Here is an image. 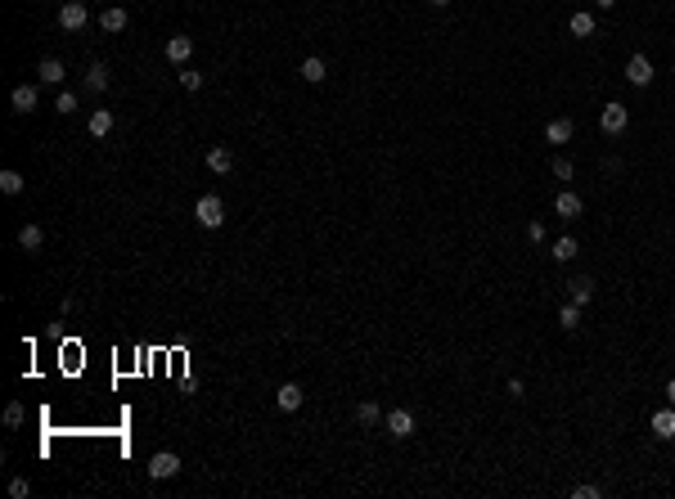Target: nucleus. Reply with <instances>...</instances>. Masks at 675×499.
<instances>
[{
  "label": "nucleus",
  "instance_id": "obj_1",
  "mask_svg": "<svg viewBox=\"0 0 675 499\" xmlns=\"http://www.w3.org/2000/svg\"><path fill=\"white\" fill-rule=\"evenodd\" d=\"M194 221H199L203 229H221L225 225V203H221L216 193H203V198L194 203Z\"/></svg>",
  "mask_w": 675,
  "mask_h": 499
},
{
  "label": "nucleus",
  "instance_id": "obj_2",
  "mask_svg": "<svg viewBox=\"0 0 675 499\" xmlns=\"http://www.w3.org/2000/svg\"><path fill=\"white\" fill-rule=\"evenodd\" d=\"M86 23H90V9H86L81 0H64V5H59V28L64 32H81Z\"/></svg>",
  "mask_w": 675,
  "mask_h": 499
},
{
  "label": "nucleus",
  "instance_id": "obj_3",
  "mask_svg": "<svg viewBox=\"0 0 675 499\" xmlns=\"http://www.w3.org/2000/svg\"><path fill=\"white\" fill-rule=\"evenodd\" d=\"M653 77H657V72H653V64H648V54H630V59H626V81H630V86L644 90V86H653Z\"/></svg>",
  "mask_w": 675,
  "mask_h": 499
},
{
  "label": "nucleus",
  "instance_id": "obj_4",
  "mask_svg": "<svg viewBox=\"0 0 675 499\" xmlns=\"http://www.w3.org/2000/svg\"><path fill=\"white\" fill-rule=\"evenodd\" d=\"M599 126H604V136H621V131L630 126V113H626V104H604V113H599Z\"/></svg>",
  "mask_w": 675,
  "mask_h": 499
},
{
  "label": "nucleus",
  "instance_id": "obj_5",
  "mask_svg": "<svg viewBox=\"0 0 675 499\" xmlns=\"http://www.w3.org/2000/svg\"><path fill=\"white\" fill-rule=\"evenodd\" d=\"M180 472V455H171V450H158V455L149 459V477L153 481H167V477H176Z\"/></svg>",
  "mask_w": 675,
  "mask_h": 499
},
{
  "label": "nucleus",
  "instance_id": "obj_6",
  "mask_svg": "<svg viewBox=\"0 0 675 499\" xmlns=\"http://www.w3.org/2000/svg\"><path fill=\"white\" fill-rule=\"evenodd\" d=\"M163 54H167V64H176V68H185V64H189V54H194V41H189V36H167V45H163Z\"/></svg>",
  "mask_w": 675,
  "mask_h": 499
},
{
  "label": "nucleus",
  "instance_id": "obj_7",
  "mask_svg": "<svg viewBox=\"0 0 675 499\" xmlns=\"http://www.w3.org/2000/svg\"><path fill=\"white\" fill-rule=\"evenodd\" d=\"M387 436H392V441L414 436V414H410V409H392V414H387Z\"/></svg>",
  "mask_w": 675,
  "mask_h": 499
},
{
  "label": "nucleus",
  "instance_id": "obj_8",
  "mask_svg": "<svg viewBox=\"0 0 675 499\" xmlns=\"http://www.w3.org/2000/svg\"><path fill=\"white\" fill-rule=\"evenodd\" d=\"M648 428H653V436H657V441H675V405L657 409L653 419H648Z\"/></svg>",
  "mask_w": 675,
  "mask_h": 499
},
{
  "label": "nucleus",
  "instance_id": "obj_9",
  "mask_svg": "<svg viewBox=\"0 0 675 499\" xmlns=\"http://www.w3.org/2000/svg\"><path fill=\"white\" fill-rule=\"evenodd\" d=\"M585 212V203H581V193H572V189H563L558 198H554V216H563V221H576V216Z\"/></svg>",
  "mask_w": 675,
  "mask_h": 499
},
{
  "label": "nucleus",
  "instance_id": "obj_10",
  "mask_svg": "<svg viewBox=\"0 0 675 499\" xmlns=\"http://www.w3.org/2000/svg\"><path fill=\"white\" fill-rule=\"evenodd\" d=\"M302 400H306V396H302V387H298V383H279L275 405L284 409V414H298V409H302Z\"/></svg>",
  "mask_w": 675,
  "mask_h": 499
},
{
  "label": "nucleus",
  "instance_id": "obj_11",
  "mask_svg": "<svg viewBox=\"0 0 675 499\" xmlns=\"http://www.w3.org/2000/svg\"><path fill=\"white\" fill-rule=\"evenodd\" d=\"M113 126H117V121H113V113H108V108H95V113H90V121H86V131H90L95 140L113 136Z\"/></svg>",
  "mask_w": 675,
  "mask_h": 499
},
{
  "label": "nucleus",
  "instance_id": "obj_12",
  "mask_svg": "<svg viewBox=\"0 0 675 499\" xmlns=\"http://www.w3.org/2000/svg\"><path fill=\"white\" fill-rule=\"evenodd\" d=\"M230 167H235V153L225 149V144H212L207 149V172H216V176H225Z\"/></svg>",
  "mask_w": 675,
  "mask_h": 499
},
{
  "label": "nucleus",
  "instance_id": "obj_13",
  "mask_svg": "<svg viewBox=\"0 0 675 499\" xmlns=\"http://www.w3.org/2000/svg\"><path fill=\"white\" fill-rule=\"evenodd\" d=\"M18 248H23V252H41V248H45V229L28 221V225L18 229Z\"/></svg>",
  "mask_w": 675,
  "mask_h": 499
},
{
  "label": "nucleus",
  "instance_id": "obj_14",
  "mask_svg": "<svg viewBox=\"0 0 675 499\" xmlns=\"http://www.w3.org/2000/svg\"><path fill=\"white\" fill-rule=\"evenodd\" d=\"M9 108H14V113H36V86H14Z\"/></svg>",
  "mask_w": 675,
  "mask_h": 499
},
{
  "label": "nucleus",
  "instance_id": "obj_15",
  "mask_svg": "<svg viewBox=\"0 0 675 499\" xmlns=\"http://www.w3.org/2000/svg\"><path fill=\"white\" fill-rule=\"evenodd\" d=\"M298 72H302V81H311V86H320V81L329 77V68H324V59H320V54L302 59V68H298Z\"/></svg>",
  "mask_w": 675,
  "mask_h": 499
},
{
  "label": "nucleus",
  "instance_id": "obj_16",
  "mask_svg": "<svg viewBox=\"0 0 675 499\" xmlns=\"http://www.w3.org/2000/svg\"><path fill=\"white\" fill-rule=\"evenodd\" d=\"M572 131H576V126H572V117H554V121L545 126V140H549V144H568V140H572Z\"/></svg>",
  "mask_w": 675,
  "mask_h": 499
},
{
  "label": "nucleus",
  "instance_id": "obj_17",
  "mask_svg": "<svg viewBox=\"0 0 675 499\" xmlns=\"http://www.w3.org/2000/svg\"><path fill=\"white\" fill-rule=\"evenodd\" d=\"M568 288H572V301H576V306H590V297H594V279H590V275H576Z\"/></svg>",
  "mask_w": 675,
  "mask_h": 499
},
{
  "label": "nucleus",
  "instance_id": "obj_18",
  "mask_svg": "<svg viewBox=\"0 0 675 499\" xmlns=\"http://www.w3.org/2000/svg\"><path fill=\"white\" fill-rule=\"evenodd\" d=\"M356 423H360V428H378V423H383L378 400H360V405H356Z\"/></svg>",
  "mask_w": 675,
  "mask_h": 499
},
{
  "label": "nucleus",
  "instance_id": "obj_19",
  "mask_svg": "<svg viewBox=\"0 0 675 499\" xmlns=\"http://www.w3.org/2000/svg\"><path fill=\"white\" fill-rule=\"evenodd\" d=\"M36 77H41L45 86H64V64H59V59H41V68H36Z\"/></svg>",
  "mask_w": 675,
  "mask_h": 499
},
{
  "label": "nucleus",
  "instance_id": "obj_20",
  "mask_svg": "<svg viewBox=\"0 0 675 499\" xmlns=\"http://www.w3.org/2000/svg\"><path fill=\"white\" fill-rule=\"evenodd\" d=\"M576 252H581V243H576L572 234H563V239L554 243V248H549V257H554V261H563V265H568V261L576 257Z\"/></svg>",
  "mask_w": 675,
  "mask_h": 499
},
{
  "label": "nucleus",
  "instance_id": "obj_21",
  "mask_svg": "<svg viewBox=\"0 0 675 499\" xmlns=\"http://www.w3.org/2000/svg\"><path fill=\"white\" fill-rule=\"evenodd\" d=\"M100 28H104V32H122V28H127V9H122V5H108L104 14H100Z\"/></svg>",
  "mask_w": 675,
  "mask_h": 499
},
{
  "label": "nucleus",
  "instance_id": "obj_22",
  "mask_svg": "<svg viewBox=\"0 0 675 499\" xmlns=\"http://www.w3.org/2000/svg\"><path fill=\"white\" fill-rule=\"evenodd\" d=\"M86 90H90V95L108 90V68L104 64H90V72H86Z\"/></svg>",
  "mask_w": 675,
  "mask_h": 499
},
{
  "label": "nucleus",
  "instance_id": "obj_23",
  "mask_svg": "<svg viewBox=\"0 0 675 499\" xmlns=\"http://www.w3.org/2000/svg\"><path fill=\"white\" fill-rule=\"evenodd\" d=\"M558 324L568 328V333H576V328H581V306H576V301H563V306H558Z\"/></svg>",
  "mask_w": 675,
  "mask_h": 499
},
{
  "label": "nucleus",
  "instance_id": "obj_24",
  "mask_svg": "<svg viewBox=\"0 0 675 499\" xmlns=\"http://www.w3.org/2000/svg\"><path fill=\"white\" fill-rule=\"evenodd\" d=\"M568 32L572 36H594V14H585V9H581V14H572L568 18Z\"/></svg>",
  "mask_w": 675,
  "mask_h": 499
},
{
  "label": "nucleus",
  "instance_id": "obj_25",
  "mask_svg": "<svg viewBox=\"0 0 675 499\" xmlns=\"http://www.w3.org/2000/svg\"><path fill=\"white\" fill-rule=\"evenodd\" d=\"M23 185H28V180H23V172H14V167H5V172H0V189H5L9 198H14V193H23Z\"/></svg>",
  "mask_w": 675,
  "mask_h": 499
},
{
  "label": "nucleus",
  "instance_id": "obj_26",
  "mask_svg": "<svg viewBox=\"0 0 675 499\" xmlns=\"http://www.w3.org/2000/svg\"><path fill=\"white\" fill-rule=\"evenodd\" d=\"M54 108H59V113H64V117H68V113H77V90H59Z\"/></svg>",
  "mask_w": 675,
  "mask_h": 499
},
{
  "label": "nucleus",
  "instance_id": "obj_27",
  "mask_svg": "<svg viewBox=\"0 0 675 499\" xmlns=\"http://www.w3.org/2000/svg\"><path fill=\"white\" fill-rule=\"evenodd\" d=\"M554 176H558V180H572V176H576V167H572V157H563V153L554 157Z\"/></svg>",
  "mask_w": 675,
  "mask_h": 499
},
{
  "label": "nucleus",
  "instance_id": "obj_28",
  "mask_svg": "<svg viewBox=\"0 0 675 499\" xmlns=\"http://www.w3.org/2000/svg\"><path fill=\"white\" fill-rule=\"evenodd\" d=\"M180 86H185V90H203V72L185 68V72H180Z\"/></svg>",
  "mask_w": 675,
  "mask_h": 499
},
{
  "label": "nucleus",
  "instance_id": "obj_29",
  "mask_svg": "<svg viewBox=\"0 0 675 499\" xmlns=\"http://www.w3.org/2000/svg\"><path fill=\"white\" fill-rule=\"evenodd\" d=\"M23 423V405L14 400V405H5V428H18Z\"/></svg>",
  "mask_w": 675,
  "mask_h": 499
},
{
  "label": "nucleus",
  "instance_id": "obj_30",
  "mask_svg": "<svg viewBox=\"0 0 675 499\" xmlns=\"http://www.w3.org/2000/svg\"><path fill=\"white\" fill-rule=\"evenodd\" d=\"M599 495H604V486H576L572 491V499H599Z\"/></svg>",
  "mask_w": 675,
  "mask_h": 499
},
{
  "label": "nucleus",
  "instance_id": "obj_31",
  "mask_svg": "<svg viewBox=\"0 0 675 499\" xmlns=\"http://www.w3.org/2000/svg\"><path fill=\"white\" fill-rule=\"evenodd\" d=\"M527 243H532V248H536V243H545V225H540V221L527 225Z\"/></svg>",
  "mask_w": 675,
  "mask_h": 499
},
{
  "label": "nucleus",
  "instance_id": "obj_32",
  "mask_svg": "<svg viewBox=\"0 0 675 499\" xmlns=\"http://www.w3.org/2000/svg\"><path fill=\"white\" fill-rule=\"evenodd\" d=\"M9 495H14V499H23V495H32V486H28V477H14V481H9Z\"/></svg>",
  "mask_w": 675,
  "mask_h": 499
},
{
  "label": "nucleus",
  "instance_id": "obj_33",
  "mask_svg": "<svg viewBox=\"0 0 675 499\" xmlns=\"http://www.w3.org/2000/svg\"><path fill=\"white\" fill-rule=\"evenodd\" d=\"M667 405H675V378L667 383Z\"/></svg>",
  "mask_w": 675,
  "mask_h": 499
},
{
  "label": "nucleus",
  "instance_id": "obj_34",
  "mask_svg": "<svg viewBox=\"0 0 675 499\" xmlns=\"http://www.w3.org/2000/svg\"><path fill=\"white\" fill-rule=\"evenodd\" d=\"M594 5H599V9H612V5H617V0H594Z\"/></svg>",
  "mask_w": 675,
  "mask_h": 499
},
{
  "label": "nucleus",
  "instance_id": "obj_35",
  "mask_svg": "<svg viewBox=\"0 0 675 499\" xmlns=\"http://www.w3.org/2000/svg\"><path fill=\"white\" fill-rule=\"evenodd\" d=\"M428 5H437V9H441V5H450V0H428Z\"/></svg>",
  "mask_w": 675,
  "mask_h": 499
}]
</instances>
